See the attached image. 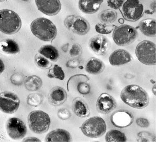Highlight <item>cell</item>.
Wrapping results in <instances>:
<instances>
[{"label": "cell", "mask_w": 156, "mask_h": 142, "mask_svg": "<svg viewBox=\"0 0 156 142\" xmlns=\"http://www.w3.org/2000/svg\"><path fill=\"white\" fill-rule=\"evenodd\" d=\"M120 96L125 103L138 109L145 108L149 102V98L147 92L136 85L126 86L121 91Z\"/></svg>", "instance_id": "1"}, {"label": "cell", "mask_w": 156, "mask_h": 142, "mask_svg": "<svg viewBox=\"0 0 156 142\" xmlns=\"http://www.w3.org/2000/svg\"><path fill=\"white\" fill-rule=\"evenodd\" d=\"M30 29L36 37L44 41H53L57 34L55 25L45 18H39L34 20L31 24Z\"/></svg>", "instance_id": "2"}, {"label": "cell", "mask_w": 156, "mask_h": 142, "mask_svg": "<svg viewBox=\"0 0 156 142\" xmlns=\"http://www.w3.org/2000/svg\"><path fill=\"white\" fill-rule=\"evenodd\" d=\"M0 29L7 34L17 32L21 27V21L19 15L13 11L3 9L0 11Z\"/></svg>", "instance_id": "3"}, {"label": "cell", "mask_w": 156, "mask_h": 142, "mask_svg": "<svg viewBox=\"0 0 156 142\" xmlns=\"http://www.w3.org/2000/svg\"><path fill=\"white\" fill-rule=\"evenodd\" d=\"M28 123L32 132L42 134L47 132L49 128L51 119L48 115L43 111H34L28 115Z\"/></svg>", "instance_id": "4"}, {"label": "cell", "mask_w": 156, "mask_h": 142, "mask_svg": "<svg viewBox=\"0 0 156 142\" xmlns=\"http://www.w3.org/2000/svg\"><path fill=\"white\" fill-rule=\"evenodd\" d=\"M81 130L87 137L97 138L102 137L106 131L105 122L99 117H94L89 118L82 125Z\"/></svg>", "instance_id": "5"}, {"label": "cell", "mask_w": 156, "mask_h": 142, "mask_svg": "<svg viewBox=\"0 0 156 142\" xmlns=\"http://www.w3.org/2000/svg\"><path fill=\"white\" fill-rule=\"evenodd\" d=\"M138 35V32L134 27L128 25H122L115 28L112 37L118 46H126L135 41Z\"/></svg>", "instance_id": "6"}, {"label": "cell", "mask_w": 156, "mask_h": 142, "mask_svg": "<svg viewBox=\"0 0 156 142\" xmlns=\"http://www.w3.org/2000/svg\"><path fill=\"white\" fill-rule=\"evenodd\" d=\"M156 45L151 41L145 40L138 44L136 48V54L138 60L147 66L155 65Z\"/></svg>", "instance_id": "7"}, {"label": "cell", "mask_w": 156, "mask_h": 142, "mask_svg": "<svg viewBox=\"0 0 156 142\" xmlns=\"http://www.w3.org/2000/svg\"><path fill=\"white\" fill-rule=\"evenodd\" d=\"M124 18L127 21L134 22L139 20L144 14V7L137 0L125 1L121 9Z\"/></svg>", "instance_id": "8"}, {"label": "cell", "mask_w": 156, "mask_h": 142, "mask_svg": "<svg viewBox=\"0 0 156 142\" xmlns=\"http://www.w3.org/2000/svg\"><path fill=\"white\" fill-rule=\"evenodd\" d=\"M20 99L15 93L9 92H2L0 94V107L2 112L12 114L18 109Z\"/></svg>", "instance_id": "9"}, {"label": "cell", "mask_w": 156, "mask_h": 142, "mask_svg": "<svg viewBox=\"0 0 156 142\" xmlns=\"http://www.w3.org/2000/svg\"><path fill=\"white\" fill-rule=\"evenodd\" d=\"M6 128L8 135L12 139H21L27 134V126L19 118H9L7 121Z\"/></svg>", "instance_id": "10"}, {"label": "cell", "mask_w": 156, "mask_h": 142, "mask_svg": "<svg viewBox=\"0 0 156 142\" xmlns=\"http://www.w3.org/2000/svg\"><path fill=\"white\" fill-rule=\"evenodd\" d=\"M89 47L97 55H105L110 47V43L106 36L96 35L90 39L89 42Z\"/></svg>", "instance_id": "11"}, {"label": "cell", "mask_w": 156, "mask_h": 142, "mask_svg": "<svg viewBox=\"0 0 156 142\" xmlns=\"http://www.w3.org/2000/svg\"><path fill=\"white\" fill-rule=\"evenodd\" d=\"M134 120L132 113L126 110H119L111 116L112 124L117 127H127L133 124Z\"/></svg>", "instance_id": "12"}, {"label": "cell", "mask_w": 156, "mask_h": 142, "mask_svg": "<svg viewBox=\"0 0 156 142\" xmlns=\"http://www.w3.org/2000/svg\"><path fill=\"white\" fill-rule=\"evenodd\" d=\"M35 3L38 9L48 16L56 15L61 9V4L58 0H36Z\"/></svg>", "instance_id": "13"}, {"label": "cell", "mask_w": 156, "mask_h": 142, "mask_svg": "<svg viewBox=\"0 0 156 142\" xmlns=\"http://www.w3.org/2000/svg\"><path fill=\"white\" fill-rule=\"evenodd\" d=\"M116 107V103L115 99L108 93H102L96 102L97 110L102 114H108Z\"/></svg>", "instance_id": "14"}, {"label": "cell", "mask_w": 156, "mask_h": 142, "mask_svg": "<svg viewBox=\"0 0 156 142\" xmlns=\"http://www.w3.org/2000/svg\"><path fill=\"white\" fill-rule=\"evenodd\" d=\"M133 59L132 55L127 51L123 49H117L109 56L110 64L114 66H119L130 62Z\"/></svg>", "instance_id": "15"}, {"label": "cell", "mask_w": 156, "mask_h": 142, "mask_svg": "<svg viewBox=\"0 0 156 142\" xmlns=\"http://www.w3.org/2000/svg\"><path fill=\"white\" fill-rule=\"evenodd\" d=\"M48 98L51 105L54 106H60L67 100V94L62 87L56 86L52 88L49 92Z\"/></svg>", "instance_id": "16"}, {"label": "cell", "mask_w": 156, "mask_h": 142, "mask_svg": "<svg viewBox=\"0 0 156 142\" xmlns=\"http://www.w3.org/2000/svg\"><path fill=\"white\" fill-rule=\"evenodd\" d=\"M72 109L75 114L80 118H86L90 115L89 106L83 99L80 97L74 99L72 104Z\"/></svg>", "instance_id": "17"}, {"label": "cell", "mask_w": 156, "mask_h": 142, "mask_svg": "<svg viewBox=\"0 0 156 142\" xmlns=\"http://www.w3.org/2000/svg\"><path fill=\"white\" fill-rule=\"evenodd\" d=\"M45 141L68 142L71 141V135L68 131L58 129L51 131L45 138Z\"/></svg>", "instance_id": "18"}, {"label": "cell", "mask_w": 156, "mask_h": 142, "mask_svg": "<svg viewBox=\"0 0 156 142\" xmlns=\"http://www.w3.org/2000/svg\"><path fill=\"white\" fill-rule=\"evenodd\" d=\"M103 2L102 0H80L78 5L79 9L84 13L92 14L99 10Z\"/></svg>", "instance_id": "19"}, {"label": "cell", "mask_w": 156, "mask_h": 142, "mask_svg": "<svg viewBox=\"0 0 156 142\" xmlns=\"http://www.w3.org/2000/svg\"><path fill=\"white\" fill-rule=\"evenodd\" d=\"M90 29L89 22L81 16H75L71 30L76 34L80 35L86 34Z\"/></svg>", "instance_id": "20"}, {"label": "cell", "mask_w": 156, "mask_h": 142, "mask_svg": "<svg viewBox=\"0 0 156 142\" xmlns=\"http://www.w3.org/2000/svg\"><path fill=\"white\" fill-rule=\"evenodd\" d=\"M156 21L153 19H146L140 21L139 29L143 34L148 37L156 36Z\"/></svg>", "instance_id": "21"}, {"label": "cell", "mask_w": 156, "mask_h": 142, "mask_svg": "<svg viewBox=\"0 0 156 142\" xmlns=\"http://www.w3.org/2000/svg\"><path fill=\"white\" fill-rule=\"evenodd\" d=\"M105 68L103 63L97 58H90L85 65V70L87 73L93 75H97L102 73Z\"/></svg>", "instance_id": "22"}, {"label": "cell", "mask_w": 156, "mask_h": 142, "mask_svg": "<svg viewBox=\"0 0 156 142\" xmlns=\"http://www.w3.org/2000/svg\"><path fill=\"white\" fill-rule=\"evenodd\" d=\"M1 49L7 54H15L20 52V47L16 42L10 39H6L1 42Z\"/></svg>", "instance_id": "23"}, {"label": "cell", "mask_w": 156, "mask_h": 142, "mask_svg": "<svg viewBox=\"0 0 156 142\" xmlns=\"http://www.w3.org/2000/svg\"><path fill=\"white\" fill-rule=\"evenodd\" d=\"M39 52L43 56L54 62L58 61L59 58V54L58 49L51 45L42 46L39 49Z\"/></svg>", "instance_id": "24"}, {"label": "cell", "mask_w": 156, "mask_h": 142, "mask_svg": "<svg viewBox=\"0 0 156 142\" xmlns=\"http://www.w3.org/2000/svg\"><path fill=\"white\" fill-rule=\"evenodd\" d=\"M42 83L41 78L37 76H31L25 80V86L28 91L34 92L41 88Z\"/></svg>", "instance_id": "25"}, {"label": "cell", "mask_w": 156, "mask_h": 142, "mask_svg": "<svg viewBox=\"0 0 156 142\" xmlns=\"http://www.w3.org/2000/svg\"><path fill=\"white\" fill-rule=\"evenodd\" d=\"M105 140L108 142H124L127 141V138L122 132L119 130H112L107 132Z\"/></svg>", "instance_id": "26"}, {"label": "cell", "mask_w": 156, "mask_h": 142, "mask_svg": "<svg viewBox=\"0 0 156 142\" xmlns=\"http://www.w3.org/2000/svg\"><path fill=\"white\" fill-rule=\"evenodd\" d=\"M117 13L115 10L108 9L104 10L99 14L98 17L101 22L105 24L112 23L117 18Z\"/></svg>", "instance_id": "27"}, {"label": "cell", "mask_w": 156, "mask_h": 142, "mask_svg": "<svg viewBox=\"0 0 156 142\" xmlns=\"http://www.w3.org/2000/svg\"><path fill=\"white\" fill-rule=\"evenodd\" d=\"M47 76L49 78H55L60 80H63L65 77V74L62 67L57 65H54L52 68L50 69Z\"/></svg>", "instance_id": "28"}, {"label": "cell", "mask_w": 156, "mask_h": 142, "mask_svg": "<svg viewBox=\"0 0 156 142\" xmlns=\"http://www.w3.org/2000/svg\"><path fill=\"white\" fill-rule=\"evenodd\" d=\"M43 100L42 95L38 93H30L27 98V103L31 106L37 107L41 104Z\"/></svg>", "instance_id": "29"}, {"label": "cell", "mask_w": 156, "mask_h": 142, "mask_svg": "<svg viewBox=\"0 0 156 142\" xmlns=\"http://www.w3.org/2000/svg\"><path fill=\"white\" fill-rule=\"evenodd\" d=\"M116 28L115 25L98 23L96 25L95 29L97 32L101 34H109Z\"/></svg>", "instance_id": "30"}, {"label": "cell", "mask_w": 156, "mask_h": 142, "mask_svg": "<svg viewBox=\"0 0 156 142\" xmlns=\"http://www.w3.org/2000/svg\"><path fill=\"white\" fill-rule=\"evenodd\" d=\"M34 60L37 66L42 69H48L52 66L51 62L43 56L39 54H36Z\"/></svg>", "instance_id": "31"}, {"label": "cell", "mask_w": 156, "mask_h": 142, "mask_svg": "<svg viewBox=\"0 0 156 142\" xmlns=\"http://www.w3.org/2000/svg\"><path fill=\"white\" fill-rule=\"evenodd\" d=\"M138 142H156L155 137L148 132H139L137 135Z\"/></svg>", "instance_id": "32"}, {"label": "cell", "mask_w": 156, "mask_h": 142, "mask_svg": "<svg viewBox=\"0 0 156 142\" xmlns=\"http://www.w3.org/2000/svg\"><path fill=\"white\" fill-rule=\"evenodd\" d=\"M77 90L80 94L87 95L90 93V87L86 81H81L77 83Z\"/></svg>", "instance_id": "33"}, {"label": "cell", "mask_w": 156, "mask_h": 142, "mask_svg": "<svg viewBox=\"0 0 156 142\" xmlns=\"http://www.w3.org/2000/svg\"><path fill=\"white\" fill-rule=\"evenodd\" d=\"M24 77L22 74L20 73H16L12 74L11 76L10 80L13 84L16 86H20L23 83Z\"/></svg>", "instance_id": "34"}, {"label": "cell", "mask_w": 156, "mask_h": 142, "mask_svg": "<svg viewBox=\"0 0 156 142\" xmlns=\"http://www.w3.org/2000/svg\"><path fill=\"white\" fill-rule=\"evenodd\" d=\"M82 53V47L78 43L74 44L69 51V54L71 56L77 57L80 56Z\"/></svg>", "instance_id": "35"}, {"label": "cell", "mask_w": 156, "mask_h": 142, "mask_svg": "<svg viewBox=\"0 0 156 142\" xmlns=\"http://www.w3.org/2000/svg\"><path fill=\"white\" fill-rule=\"evenodd\" d=\"M58 116L62 120H66L71 117V112L66 108H62L58 112Z\"/></svg>", "instance_id": "36"}, {"label": "cell", "mask_w": 156, "mask_h": 142, "mask_svg": "<svg viewBox=\"0 0 156 142\" xmlns=\"http://www.w3.org/2000/svg\"><path fill=\"white\" fill-rule=\"evenodd\" d=\"M125 2L123 0H109L107 1L108 6L114 9H119L122 6Z\"/></svg>", "instance_id": "37"}, {"label": "cell", "mask_w": 156, "mask_h": 142, "mask_svg": "<svg viewBox=\"0 0 156 142\" xmlns=\"http://www.w3.org/2000/svg\"><path fill=\"white\" fill-rule=\"evenodd\" d=\"M75 16L74 15H69L64 20V25L69 30L71 29L72 28L73 23L74 20Z\"/></svg>", "instance_id": "38"}, {"label": "cell", "mask_w": 156, "mask_h": 142, "mask_svg": "<svg viewBox=\"0 0 156 142\" xmlns=\"http://www.w3.org/2000/svg\"><path fill=\"white\" fill-rule=\"evenodd\" d=\"M136 123L138 126L143 128L147 127L150 125L148 120L144 118H137L136 120Z\"/></svg>", "instance_id": "39"}, {"label": "cell", "mask_w": 156, "mask_h": 142, "mask_svg": "<svg viewBox=\"0 0 156 142\" xmlns=\"http://www.w3.org/2000/svg\"><path fill=\"white\" fill-rule=\"evenodd\" d=\"M80 64V61L78 59H71L66 63V66L68 68H75L78 67Z\"/></svg>", "instance_id": "40"}, {"label": "cell", "mask_w": 156, "mask_h": 142, "mask_svg": "<svg viewBox=\"0 0 156 142\" xmlns=\"http://www.w3.org/2000/svg\"><path fill=\"white\" fill-rule=\"evenodd\" d=\"M23 142H41L39 138L34 137H28L25 138L22 141Z\"/></svg>", "instance_id": "41"}, {"label": "cell", "mask_w": 156, "mask_h": 142, "mask_svg": "<svg viewBox=\"0 0 156 142\" xmlns=\"http://www.w3.org/2000/svg\"><path fill=\"white\" fill-rule=\"evenodd\" d=\"M69 47V44L68 43L65 44L63 45V46H62V50L64 52H66L68 51V50Z\"/></svg>", "instance_id": "42"}, {"label": "cell", "mask_w": 156, "mask_h": 142, "mask_svg": "<svg viewBox=\"0 0 156 142\" xmlns=\"http://www.w3.org/2000/svg\"><path fill=\"white\" fill-rule=\"evenodd\" d=\"M5 66L3 61H2V59L0 60V73H2L4 70Z\"/></svg>", "instance_id": "43"}, {"label": "cell", "mask_w": 156, "mask_h": 142, "mask_svg": "<svg viewBox=\"0 0 156 142\" xmlns=\"http://www.w3.org/2000/svg\"><path fill=\"white\" fill-rule=\"evenodd\" d=\"M151 9L152 11H153V12H154L155 11L156 9V3L155 1L154 2V3L153 2V3H152V4H151Z\"/></svg>", "instance_id": "44"}, {"label": "cell", "mask_w": 156, "mask_h": 142, "mask_svg": "<svg viewBox=\"0 0 156 142\" xmlns=\"http://www.w3.org/2000/svg\"><path fill=\"white\" fill-rule=\"evenodd\" d=\"M152 92L154 94L156 95V85H155L154 86H153V88L152 89Z\"/></svg>", "instance_id": "45"}, {"label": "cell", "mask_w": 156, "mask_h": 142, "mask_svg": "<svg viewBox=\"0 0 156 142\" xmlns=\"http://www.w3.org/2000/svg\"><path fill=\"white\" fill-rule=\"evenodd\" d=\"M119 22L121 24H123L124 22V20L123 19H119Z\"/></svg>", "instance_id": "46"}]
</instances>
